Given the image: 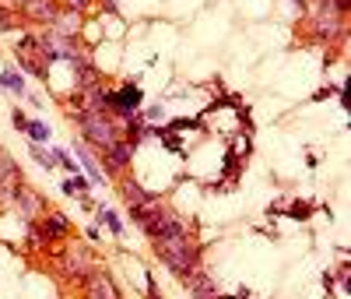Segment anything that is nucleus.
Listing matches in <instances>:
<instances>
[{"instance_id":"f257e3e1","label":"nucleus","mask_w":351,"mask_h":299,"mask_svg":"<svg viewBox=\"0 0 351 299\" xmlns=\"http://www.w3.org/2000/svg\"><path fill=\"white\" fill-rule=\"evenodd\" d=\"M155 246H158L162 264L169 271H176L179 278L197 271V264H200V253H197L193 243H186V236H165V239H155Z\"/></svg>"},{"instance_id":"f03ea898","label":"nucleus","mask_w":351,"mask_h":299,"mask_svg":"<svg viewBox=\"0 0 351 299\" xmlns=\"http://www.w3.org/2000/svg\"><path fill=\"white\" fill-rule=\"evenodd\" d=\"M74 116H77L84 138H88L98 151H109L113 145H120V134H116V127L106 120V113H98V109H84V113H74Z\"/></svg>"},{"instance_id":"7ed1b4c3","label":"nucleus","mask_w":351,"mask_h":299,"mask_svg":"<svg viewBox=\"0 0 351 299\" xmlns=\"http://www.w3.org/2000/svg\"><path fill=\"white\" fill-rule=\"evenodd\" d=\"M84 299H120V292L106 275H88L84 278Z\"/></svg>"},{"instance_id":"20e7f679","label":"nucleus","mask_w":351,"mask_h":299,"mask_svg":"<svg viewBox=\"0 0 351 299\" xmlns=\"http://www.w3.org/2000/svg\"><path fill=\"white\" fill-rule=\"evenodd\" d=\"M21 11H25L32 21H42V25H46V21L53 25V18L60 14L53 0H21Z\"/></svg>"},{"instance_id":"39448f33","label":"nucleus","mask_w":351,"mask_h":299,"mask_svg":"<svg viewBox=\"0 0 351 299\" xmlns=\"http://www.w3.org/2000/svg\"><path fill=\"white\" fill-rule=\"evenodd\" d=\"M64 271H67V275H74V278H81V282H84V278L91 275V257H88L84 250H77V246H74V250H70L67 257H64Z\"/></svg>"},{"instance_id":"423d86ee","label":"nucleus","mask_w":351,"mask_h":299,"mask_svg":"<svg viewBox=\"0 0 351 299\" xmlns=\"http://www.w3.org/2000/svg\"><path fill=\"white\" fill-rule=\"evenodd\" d=\"M183 278H186V289H190V296H197V299L218 296V285H214V278H208V275H200V271H190V275H183Z\"/></svg>"},{"instance_id":"0eeeda50","label":"nucleus","mask_w":351,"mask_h":299,"mask_svg":"<svg viewBox=\"0 0 351 299\" xmlns=\"http://www.w3.org/2000/svg\"><path fill=\"white\" fill-rule=\"evenodd\" d=\"M18 211H21L25 219H35V215L42 211V197L32 194V190H18Z\"/></svg>"},{"instance_id":"6e6552de","label":"nucleus","mask_w":351,"mask_h":299,"mask_svg":"<svg viewBox=\"0 0 351 299\" xmlns=\"http://www.w3.org/2000/svg\"><path fill=\"white\" fill-rule=\"evenodd\" d=\"M53 28H57V32H64V35H77V28H81L77 11H74V7H67L64 14H57V18H53Z\"/></svg>"},{"instance_id":"1a4fd4ad","label":"nucleus","mask_w":351,"mask_h":299,"mask_svg":"<svg viewBox=\"0 0 351 299\" xmlns=\"http://www.w3.org/2000/svg\"><path fill=\"white\" fill-rule=\"evenodd\" d=\"M0 183H21L18 165H14V162H11V155H4V151H0Z\"/></svg>"},{"instance_id":"9d476101","label":"nucleus","mask_w":351,"mask_h":299,"mask_svg":"<svg viewBox=\"0 0 351 299\" xmlns=\"http://www.w3.org/2000/svg\"><path fill=\"white\" fill-rule=\"evenodd\" d=\"M123 197H127V204H130V208H134V204H144V201H147V194L140 190L137 183H130V180L123 183Z\"/></svg>"},{"instance_id":"9b49d317","label":"nucleus","mask_w":351,"mask_h":299,"mask_svg":"<svg viewBox=\"0 0 351 299\" xmlns=\"http://www.w3.org/2000/svg\"><path fill=\"white\" fill-rule=\"evenodd\" d=\"M42 232H46V236H67V219H64V215H53L49 222L42 225Z\"/></svg>"},{"instance_id":"f8f14e48","label":"nucleus","mask_w":351,"mask_h":299,"mask_svg":"<svg viewBox=\"0 0 351 299\" xmlns=\"http://www.w3.org/2000/svg\"><path fill=\"white\" fill-rule=\"evenodd\" d=\"M0 84H4V88H11V92H18V95H21V88H25V81H21V74H14V71H4V77H0Z\"/></svg>"},{"instance_id":"ddd939ff","label":"nucleus","mask_w":351,"mask_h":299,"mask_svg":"<svg viewBox=\"0 0 351 299\" xmlns=\"http://www.w3.org/2000/svg\"><path fill=\"white\" fill-rule=\"evenodd\" d=\"M120 102H123L127 109H134V106L140 102V92H137V88H130V84H127V88L120 92Z\"/></svg>"},{"instance_id":"4468645a","label":"nucleus","mask_w":351,"mask_h":299,"mask_svg":"<svg viewBox=\"0 0 351 299\" xmlns=\"http://www.w3.org/2000/svg\"><path fill=\"white\" fill-rule=\"evenodd\" d=\"M25 131L32 134V141H46V138H49V127H46V123H39V120H35V123H28Z\"/></svg>"},{"instance_id":"2eb2a0df","label":"nucleus","mask_w":351,"mask_h":299,"mask_svg":"<svg viewBox=\"0 0 351 299\" xmlns=\"http://www.w3.org/2000/svg\"><path fill=\"white\" fill-rule=\"evenodd\" d=\"M77 155H81V162H84V169H88V176H91V180H102V173L95 169V158H91L88 151H77Z\"/></svg>"},{"instance_id":"dca6fc26","label":"nucleus","mask_w":351,"mask_h":299,"mask_svg":"<svg viewBox=\"0 0 351 299\" xmlns=\"http://www.w3.org/2000/svg\"><path fill=\"white\" fill-rule=\"evenodd\" d=\"M32 155H35V162L46 165V169H53V162H57V155H46L42 148H32Z\"/></svg>"},{"instance_id":"f3484780","label":"nucleus","mask_w":351,"mask_h":299,"mask_svg":"<svg viewBox=\"0 0 351 299\" xmlns=\"http://www.w3.org/2000/svg\"><path fill=\"white\" fill-rule=\"evenodd\" d=\"M102 222L109 225V229H113V232H116V236H120V232H123V225H120V219H116V215H113V211H102Z\"/></svg>"},{"instance_id":"a211bd4d","label":"nucleus","mask_w":351,"mask_h":299,"mask_svg":"<svg viewBox=\"0 0 351 299\" xmlns=\"http://www.w3.org/2000/svg\"><path fill=\"white\" fill-rule=\"evenodd\" d=\"M288 215H291V219H306V215H309V204H291Z\"/></svg>"},{"instance_id":"6ab92c4d","label":"nucleus","mask_w":351,"mask_h":299,"mask_svg":"<svg viewBox=\"0 0 351 299\" xmlns=\"http://www.w3.org/2000/svg\"><path fill=\"white\" fill-rule=\"evenodd\" d=\"M11 123H14V127H18V131H25V127H28V120H25V116H21V113H14V116H11Z\"/></svg>"},{"instance_id":"aec40b11","label":"nucleus","mask_w":351,"mask_h":299,"mask_svg":"<svg viewBox=\"0 0 351 299\" xmlns=\"http://www.w3.org/2000/svg\"><path fill=\"white\" fill-rule=\"evenodd\" d=\"M84 4H88V0H67V7H74V11H77V7H84Z\"/></svg>"},{"instance_id":"412c9836","label":"nucleus","mask_w":351,"mask_h":299,"mask_svg":"<svg viewBox=\"0 0 351 299\" xmlns=\"http://www.w3.org/2000/svg\"><path fill=\"white\" fill-rule=\"evenodd\" d=\"M211 299H228V296H211ZM235 299H242V296H235Z\"/></svg>"}]
</instances>
